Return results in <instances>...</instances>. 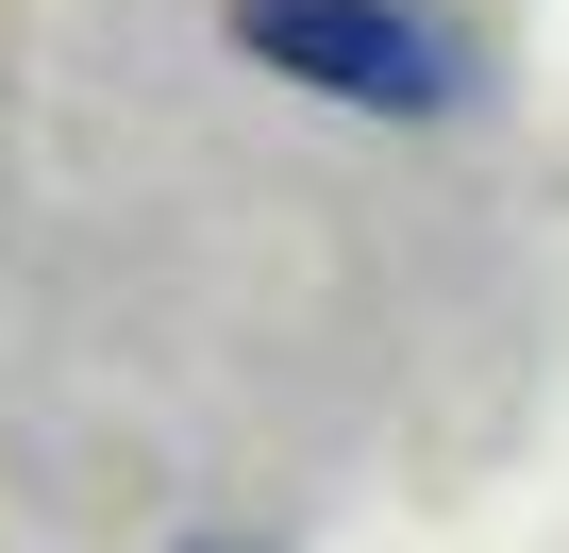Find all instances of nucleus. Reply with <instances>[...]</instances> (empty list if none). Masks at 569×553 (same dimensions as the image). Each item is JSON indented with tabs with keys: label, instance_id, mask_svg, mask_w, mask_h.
Segmentation results:
<instances>
[{
	"label": "nucleus",
	"instance_id": "obj_2",
	"mask_svg": "<svg viewBox=\"0 0 569 553\" xmlns=\"http://www.w3.org/2000/svg\"><path fill=\"white\" fill-rule=\"evenodd\" d=\"M184 553H268V536H184Z\"/></svg>",
	"mask_w": 569,
	"mask_h": 553
},
{
	"label": "nucleus",
	"instance_id": "obj_1",
	"mask_svg": "<svg viewBox=\"0 0 569 553\" xmlns=\"http://www.w3.org/2000/svg\"><path fill=\"white\" fill-rule=\"evenodd\" d=\"M234 51L284 68V85H319V101H352V118L469 101V51L419 18V0H234Z\"/></svg>",
	"mask_w": 569,
	"mask_h": 553
}]
</instances>
